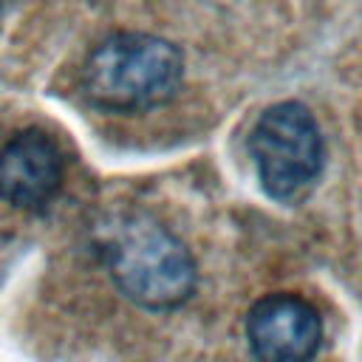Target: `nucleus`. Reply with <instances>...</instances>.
Returning <instances> with one entry per match:
<instances>
[{
  "mask_svg": "<svg viewBox=\"0 0 362 362\" xmlns=\"http://www.w3.org/2000/svg\"><path fill=\"white\" fill-rule=\"evenodd\" d=\"M96 246L119 291L141 308H175L195 288L187 246L139 209H116L96 226Z\"/></svg>",
  "mask_w": 362,
  "mask_h": 362,
  "instance_id": "obj_1",
  "label": "nucleus"
},
{
  "mask_svg": "<svg viewBox=\"0 0 362 362\" xmlns=\"http://www.w3.org/2000/svg\"><path fill=\"white\" fill-rule=\"evenodd\" d=\"M184 74L178 48L153 34H113L82 65V93L113 113H136L167 102Z\"/></svg>",
  "mask_w": 362,
  "mask_h": 362,
  "instance_id": "obj_2",
  "label": "nucleus"
},
{
  "mask_svg": "<svg viewBox=\"0 0 362 362\" xmlns=\"http://www.w3.org/2000/svg\"><path fill=\"white\" fill-rule=\"evenodd\" d=\"M249 153L266 195L280 204H294L308 195L322 170L317 119L300 102H277L260 113L249 136Z\"/></svg>",
  "mask_w": 362,
  "mask_h": 362,
  "instance_id": "obj_3",
  "label": "nucleus"
},
{
  "mask_svg": "<svg viewBox=\"0 0 362 362\" xmlns=\"http://www.w3.org/2000/svg\"><path fill=\"white\" fill-rule=\"evenodd\" d=\"M246 337L257 362H311L322 342V322L308 300L266 294L246 317Z\"/></svg>",
  "mask_w": 362,
  "mask_h": 362,
  "instance_id": "obj_4",
  "label": "nucleus"
},
{
  "mask_svg": "<svg viewBox=\"0 0 362 362\" xmlns=\"http://www.w3.org/2000/svg\"><path fill=\"white\" fill-rule=\"evenodd\" d=\"M62 181V158L51 136L23 130L0 147V198L20 209L45 206Z\"/></svg>",
  "mask_w": 362,
  "mask_h": 362,
  "instance_id": "obj_5",
  "label": "nucleus"
},
{
  "mask_svg": "<svg viewBox=\"0 0 362 362\" xmlns=\"http://www.w3.org/2000/svg\"><path fill=\"white\" fill-rule=\"evenodd\" d=\"M3 8H6V0H0V20H3Z\"/></svg>",
  "mask_w": 362,
  "mask_h": 362,
  "instance_id": "obj_6",
  "label": "nucleus"
}]
</instances>
